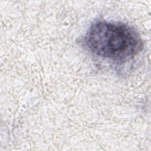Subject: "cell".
<instances>
[{
	"label": "cell",
	"mask_w": 151,
	"mask_h": 151,
	"mask_svg": "<svg viewBox=\"0 0 151 151\" xmlns=\"http://www.w3.org/2000/svg\"><path fill=\"white\" fill-rule=\"evenodd\" d=\"M83 42L95 56L118 64L132 60L143 47L140 36L132 26L105 20L91 24Z\"/></svg>",
	"instance_id": "6da1fadb"
}]
</instances>
